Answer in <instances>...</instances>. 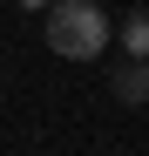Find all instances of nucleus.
<instances>
[{
  "instance_id": "nucleus-1",
  "label": "nucleus",
  "mask_w": 149,
  "mask_h": 156,
  "mask_svg": "<svg viewBox=\"0 0 149 156\" xmlns=\"http://www.w3.org/2000/svg\"><path fill=\"white\" fill-rule=\"evenodd\" d=\"M47 48H54L61 61H95L109 48V20L95 0H54L47 7Z\"/></svg>"
},
{
  "instance_id": "nucleus-2",
  "label": "nucleus",
  "mask_w": 149,
  "mask_h": 156,
  "mask_svg": "<svg viewBox=\"0 0 149 156\" xmlns=\"http://www.w3.org/2000/svg\"><path fill=\"white\" fill-rule=\"evenodd\" d=\"M115 102H129V109H142V102H149V61H122L115 68Z\"/></svg>"
},
{
  "instance_id": "nucleus-3",
  "label": "nucleus",
  "mask_w": 149,
  "mask_h": 156,
  "mask_svg": "<svg viewBox=\"0 0 149 156\" xmlns=\"http://www.w3.org/2000/svg\"><path fill=\"white\" fill-rule=\"evenodd\" d=\"M122 48H129L136 61H149V7H136L129 20H122Z\"/></svg>"
},
{
  "instance_id": "nucleus-4",
  "label": "nucleus",
  "mask_w": 149,
  "mask_h": 156,
  "mask_svg": "<svg viewBox=\"0 0 149 156\" xmlns=\"http://www.w3.org/2000/svg\"><path fill=\"white\" fill-rule=\"evenodd\" d=\"M14 7H34V14H41V7H54V0H14Z\"/></svg>"
}]
</instances>
